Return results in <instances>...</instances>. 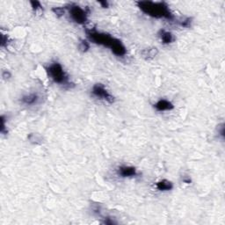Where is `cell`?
Here are the masks:
<instances>
[{
	"label": "cell",
	"mask_w": 225,
	"mask_h": 225,
	"mask_svg": "<svg viewBox=\"0 0 225 225\" xmlns=\"http://www.w3.org/2000/svg\"><path fill=\"white\" fill-rule=\"evenodd\" d=\"M85 32H86V34H87V36H88V38L91 42L109 48L111 50L120 42V40L113 37L110 34L100 33V32L96 31L95 29L86 30Z\"/></svg>",
	"instance_id": "cell-3"
},
{
	"label": "cell",
	"mask_w": 225,
	"mask_h": 225,
	"mask_svg": "<svg viewBox=\"0 0 225 225\" xmlns=\"http://www.w3.org/2000/svg\"><path fill=\"white\" fill-rule=\"evenodd\" d=\"M158 50L157 48H146L144 50L142 51V55L143 57L146 60L153 59L156 55H157Z\"/></svg>",
	"instance_id": "cell-11"
},
{
	"label": "cell",
	"mask_w": 225,
	"mask_h": 225,
	"mask_svg": "<svg viewBox=\"0 0 225 225\" xmlns=\"http://www.w3.org/2000/svg\"><path fill=\"white\" fill-rule=\"evenodd\" d=\"M30 4H31V5H32V8H33L34 11H37L38 9L42 8V4H41V3H40L39 1H31Z\"/></svg>",
	"instance_id": "cell-14"
},
{
	"label": "cell",
	"mask_w": 225,
	"mask_h": 225,
	"mask_svg": "<svg viewBox=\"0 0 225 225\" xmlns=\"http://www.w3.org/2000/svg\"><path fill=\"white\" fill-rule=\"evenodd\" d=\"M68 9L70 16L76 23L79 25H84L87 21V13L80 6L76 4H70Z\"/></svg>",
	"instance_id": "cell-4"
},
{
	"label": "cell",
	"mask_w": 225,
	"mask_h": 225,
	"mask_svg": "<svg viewBox=\"0 0 225 225\" xmlns=\"http://www.w3.org/2000/svg\"><path fill=\"white\" fill-rule=\"evenodd\" d=\"M159 36L164 44H170L174 41V37L172 34L170 32H167L166 30H161L159 32Z\"/></svg>",
	"instance_id": "cell-8"
},
{
	"label": "cell",
	"mask_w": 225,
	"mask_h": 225,
	"mask_svg": "<svg viewBox=\"0 0 225 225\" xmlns=\"http://www.w3.org/2000/svg\"><path fill=\"white\" fill-rule=\"evenodd\" d=\"M0 121H1V128H0V131L1 133H5V119H4V115L1 116L0 118Z\"/></svg>",
	"instance_id": "cell-15"
},
{
	"label": "cell",
	"mask_w": 225,
	"mask_h": 225,
	"mask_svg": "<svg viewBox=\"0 0 225 225\" xmlns=\"http://www.w3.org/2000/svg\"><path fill=\"white\" fill-rule=\"evenodd\" d=\"M98 3L101 4L102 7H104V8H107L108 7V3L106 1H99Z\"/></svg>",
	"instance_id": "cell-20"
},
{
	"label": "cell",
	"mask_w": 225,
	"mask_h": 225,
	"mask_svg": "<svg viewBox=\"0 0 225 225\" xmlns=\"http://www.w3.org/2000/svg\"><path fill=\"white\" fill-rule=\"evenodd\" d=\"M220 135H221L222 137L224 136V127H223V124L222 125V127H221V130H220Z\"/></svg>",
	"instance_id": "cell-21"
},
{
	"label": "cell",
	"mask_w": 225,
	"mask_h": 225,
	"mask_svg": "<svg viewBox=\"0 0 225 225\" xmlns=\"http://www.w3.org/2000/svg\"><path fill=\"white\" fill-rule=\"evenodd\" d=\"M180 25H182L184 27H189L191 25V19L187 18L186 20H184L182 22H180Z\"/></svg>",
	"instance_id": "cell-16"
},
{
	"label": "cell",
	"mask_w": 225,
	"mask_h": 225,
	"mask_svg": "<svg viewBox=\"0 0 225 225\" xmlns=\"http://www.w3.org/2000/svg\"><path fill=\"white\" fill-rule=\"evenodd\" d=\"M39 99L38 95L36 93H31L28 95L23 96L21 98L22 103H24L25 105H34L35 103H37Z\"/></svg>",
	"instance_id": "cell-10"
},
{
	"label": "cell",
	"mask_w": 225,
	"mask_h": 225,
	"mask_svg": "<svg viewBox=\"0 0 225 225\" xmlns=\"http://www.w3.org/2000/svg\"><path fill=\"white\" fill-rule=\"evenodd\" d=\"M79 48H80L81 51L83 52H86L90 48V44L89 42L86 41V40H83L81 41L80 45H79Z\"/></svg>",
	"instance_id": "cell-12"
},
{
	"label": "cell",
	"mask_w": 225,
	"mask_h": 225,
	"mask_svg": "<svg viewBox=\"0 0 225 225\" xmlns=\"http://www.w3.org/2000/svg\"><path fill=\"white\" fill-rule=\"evenodd\" d=\"M52 12L55 13L57 17H61V16H63L64 14L65 10L63 7H55V8L52 9Z\"/></svg>",
	"instance_id": "cell-13"
},
{
	"label": "cell",
	"mask_w": 225,
	"mask_h": 225,
	"mask_svg": "<svg viewBox=\"0 0 225 225\" xmlns=\"http://www.w3.org/2000/svg\"><path fill=\"white\" fill-rule=\"evenodd\" d=\"M142 12L150 17L156 19H166L168 20H174V16L165 2L139 1L136 2Z\"/></svg>",
	"instance_id": "cell-1"
},
{
	"label": "cell",
	"mask_w": 225,
	"mask_h": 225,
	"mask_svg": "<svg viewBox=\"0 0 225 225\" xmlns=\"http://www.w3.org/2000/svg\"><path fill=\"white\" fill-rule=\"evenodd\" d=\"M92 93L95 97L100 98V99H104L106 102H108L109 104H113L115 102V97L107 92L105 85H102V84L94 85L92 89Z\"/></svg>",
	"instance_id": "cell-5"
},
{
	"label": "cell",
	"mask_w": 225,
	"mask_h": 225,
	"mask_svg": "<svg viewBox=\"0 0 225 225\" xmlns=\"http://www.w3.org/2000/svg\"><path fill=\"white\" fill-rule=\"evenodd\" d=\"M48 76L52 80L58 85L67 86L69 88H71V86H74L72 83L70 82V78L67 73L64 71L63 66L59 63H53L49 64L46 69Z\"/></svg>",
	"instance_id": "cell-2"
},
{
	"label": "cell",
	"mask_w": 225,
	"mask_h": 225,
	"mask_svg": "<svg viewBox=\"0 0 225 225\" xmlns=\"http://www.w3.org/2000/svg\"><path fill=\"white\" fill-rule=\"evenodd\" d=\"M103 223H105V224H115V222L114 221L110 220V218H106V220L105 219V221L103 222Z\"/></svg>",
	"instance_id": "cell-19"
},
{
	"label": "cell",
	"mask_w": 225,
	"mask_h": 225,
	"mask_svg": "<svg viewBox=\"0 0 225 225\" xmlns=\"http://www.w3.org/2000/svg\"><path fill=\"white\" fill-rule=\"evenodd\" d=\"M2 76H3L4 79H8V78H10L12 76V75H11V73L9 72L8 70H4L3 74H2Z\"/></svg>",
	"instance_id": "cell-17"
},
{
	"label": "cell",
	"mask_w": 225,
	"mask_h": 225,
	"mask_svg": "<svg viewBox=\"0 0 225 225\" xmlns=\"http://www.w3.org/2000/svg\"><path fill=\"white\" fill-rule=\"evenodd\" d=\"M118 175L121 177H123V178H127V177H133V176H136V169L135 167H132V166H120L118 168Z\"/></svg>",
	"instance_id": "cell-6"
},
{
	"label": "cell",
	"mask_w": 225,
	"mask_h": 225,
	"mask_svg": "<svg viewBox=\"0 0 225 225\" xmlns=\"http://www.w3.org/2000/svg\"><path fill=\"white\" fill-rule=\"evenodd\" d=\"M183 181L185 183H187V184H190L191 183V179H190V178H186L183 179Z\"/></svg>",
	"instance_id": "cell-22"
},
{
	"label": "cell",
	"mask_w": 225,
	"mask_h": 225,
	"mask_svg": "<svg viewBox=\"0 0 225 225\" xmlns=\"http://www.w3.org/2000/svg\"><path fill=\"white\" fill-rule=\"evenodd\" d=\"M154 107L159 112H163V111H170L172 110L174 108L173 104L169 100H166V99H159L157 103H155Z\"/></svg>",
	"instance_id": "cell-7"
},
{
	"label": "cell",
	"mask_w": 225,
	"mask_h": 225,
	"mask_svg": "<svg viewBox=\"0 0 225 225\" xmlns=\"http://www.w3.org/2000/svg\"><path fill=\"white\" fill-rule=\"evenodd\" d=\"M156 187L159 190V191H169V190H172V187H173V185L172 183L167 180V179H163L161 181L157 182L156 184Z\"/></svg>",
	"instance_id": "cell-9"
},
{
	"label": "cell",
	"mask_w": 225,
	"mask_h": 225,
	"mask_svg": "<svg viewBox=\"0 0 225 225\" xmlns=\"http://www.w3.org/2000/svg\"><path fill=\"white\" fill-rule=\"evenodd\" d=\"M7 43V37L5 36V35H4V34H2V40H1V46L2 47H4V45Z\"/></svg>",
	"instance_id": "cell-18"
}]
</instances>
